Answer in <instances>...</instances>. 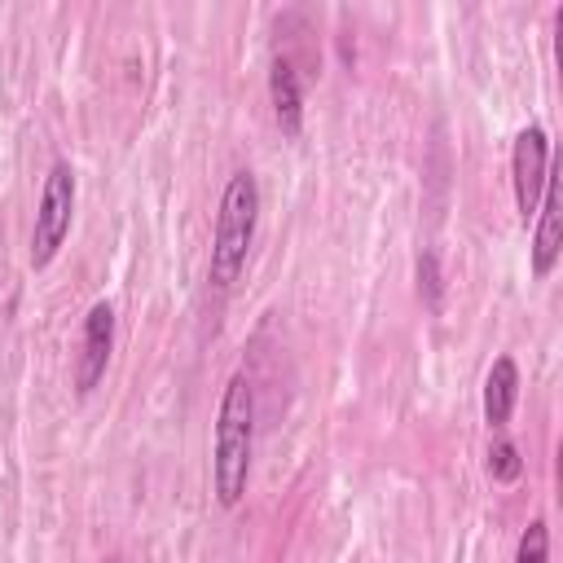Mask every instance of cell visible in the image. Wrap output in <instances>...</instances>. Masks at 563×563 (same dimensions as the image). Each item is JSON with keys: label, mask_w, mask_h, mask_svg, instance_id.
Here are the masks:
<instances>
[{"label": "cell", "mask_w": 563, "mask_h": 563, "mask_svg": "<svg viewBox=\"0 0 563 563\" xmlns=\"http://www.w3.org/2000/svg\"><path fill=\"white\" fill-rule=\"evenodd\" d=\"M515 563H550V528H545V519H541V515L519 532Z\"/></svg>", "instance_id": "obj_9"}, {"label": "cell", "mask_w": 563, "mask_h": 563, "mask_svg": "<svg viewBox=\"0 0 563 563\" xmlns=\"http://www.w3.org/2000/svg\"><path fill=\"white\" fill-rule=\"evenodd\" d=\"M440 260H435V251L427 246L422 255H418V295H422V303L427 308H435L440 303Z\"/></svg>", "instance_id": "obj_11"}, {"label": "cell", "mask_w": 563, "mask_h": 563, "mask_svg": "<svg viewBox=\"0 0 563 563\" xmlns=\"http://www.w3.org/2000/svg\"><path fill=\"white\" fill-rule=\"evenodd\" d=\"M255 224H260V180L255 172L238 167L220 194V211H216V233H211V260H207V282L216 290H229L251 255L255 242Z\"/></svg>", "instance_id": "obj_2"}, {"label": "cell", "mask_w": 563, "mask_h": 563, "mask_svg": "<svg viewBox=\"0 0 563 563\" xmlns=\"http://www.w3.org/2000/svg\"><path fill=\"white\" fill-rule=\"evenodd\" d=\"M519 471H523V457H519L515 440L497 435V440L488 444V475L501 479V484H510V479H519Z\"/></svg>", "instance_id": "obj_10"}, {"label": "cell", "mask_w": 563, "mask_h": 563, "mask_svg": "<svg viewBox=\"0 0 563 563\" xmlns=\"http://www.w3.org/2000/svg\"><path fill=\"white\" fill-rule=\"evenodd\" d=\"M545 172H550V141H545V128L528 123V128L515 136V150H510L515 207H519V220H523V224L537 216V202H541V189H545Z\"/></svg>", "instance_id": "obj_4"}, {"label": "cell", "mask_w": 563, "mask_h": 563, "mask_svg": "<svg viewBox=\"0 0 563 563\" xmlns=\"http://www.w3.org/2000/svg\"><path fill=\"white\" fill-rule=\"evenodd\" d=\"M70 220H75V172L70 163H53L40 189V207H35V224H31V264L44 268L57 260L62 242L70 238Z\"/></svg>", "instance_id": "obj_3"}, {"label": "cell", "mask_w": 563, "mask_h": 563, "mask_svg": "<svg viewBox=\"0 0 563 563\" xmlns=\"http://www.w3.org/2000/svg\"><path fill=\"white\" fill-rule=\"evenodd\" d=\"M110 343H114V308L97 299L84 317V339H79V361H75V391L88 396L110 365Z\"/></svg>", "instance_id": "obj_5"}, {"label": "cell", "mask_w": 563, "mask_h": 563, "mask_svg": "<svg viewBox=\"0 0 563 563\" xmlns=\"http://www.w3.org/2000/svg\"><path fill=\"white\" fill-rule=\"evenodd\" d=\"M255 453V387L238 369L224 383L220 413H216V444H211V488L220 506H238L251 479Z\"/></svg>", "instance_id": "obj_1"}, {"label": "cell", "mask_w": 563, "mask_h": 563, "mask_svg": "<svg viewBox=\"0 0 563 563\" xmlns=\"http://www.w3.org/2000/svg\"><path fill=\"white\" fill-rule=\"evenodd\" d=\"M268 101H273L277 128L286 136H299V128H303V88H299L295 62L286 53H277L273 66H268Z\"/></svg>", "instance_id": "obj_7"}, {"label": "cell", "mask_w": 563, "mask_h": 563, "mask_svg": "<svg viewBox=\"0 0 563 563\" xmlns=\"http://www.w3.org/2000/svg\"><path fill=\"white\" fill-rule=\"evenodd\" d=\"M515 400H519V365H515V356H497L484 378V422L501 431L510 422Z\"/></svg>", "instance_id": "obj_8"}, {"label": "cell", "mask_w": 563, "mask_h": 563, "mask_svg": "<svg viewBox=\"0 0 563 563\" xmlns=\"http://www.w3.org/2000/svg\"><path fill=\"white\" fill-rule=\"evenodd\" d=\"M563 251V211H559V163H550L545 172V189H541V207H537V229H532V273L545 277L559 264Z\"/></svg>", "instance_id": "obj_6"}]
</instances>
